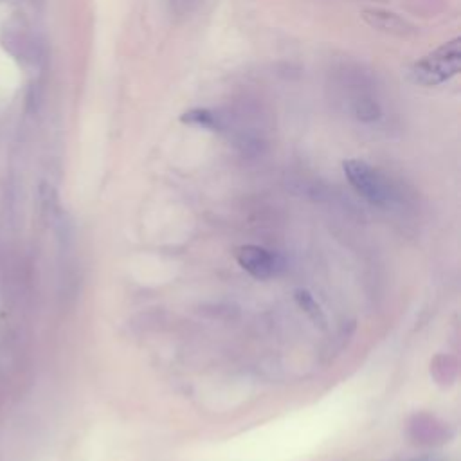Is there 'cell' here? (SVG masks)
Returning <instances> with one entry per match:
<instances>
[{"mask_svg":"<svg viewBox=\"0 0 461 461\" xmlns=\"http://www.w3.org/2000/svg\"><path fill=\"white\" fill-rule=\"evenodd\" d=\"M182 122L189 124V126H196V128H203V130H223L225 121L221 115H218L216 112L209 110V108H193L185 113H182L180 117Z\"/></svg>","mask_w":461,"mask_h":461,"instance_id":"8992f818","label":"cell"},{"mask_svg":"<svg viewBox=\"0 0 461 461\" xmlns=\"http://www.w3.org/2000/svg\"><path fill=\"white\" fill-rule=\"evenodd\" d=\"M339 103L358 122L373 124L384 117V108L373 79L360 68L342 67L335 76Z\"/></svg>","mask_w":461,"mask_h":461,"instance_id":"6da1fadb","label":"cell"},{"mask_svg":"<svg viewBox=\"0 0 461 461\" xmlns=\"http://www.w3.org/2000/svg\"><path fill=\"white\" fill-rule=\"evenodd\" d=\"M461 70V40L456 36L445 43H441L432 52L416 59L407 76L414 85L420 86H438L452 77H456Z\"/></svg>","mask_w":461,"mask_h":461,"instance_id":"3957f363","label":"cell"},{"mask_svg":"<svg viewBox=\"0 0 461 461\" xmlns=\"http://www.w3.org/2000/svg\"><path fill=\"white\" fill-rule=\"evenodd\" d=\"M236 259L243 270L256 279H268L279 267L277 256L259 245H243L236 252Z\"/></svg>","mask_w":461,"mask_h":461,"instance_id":"277c9868","label":"cell"},{"mask_svg":"<svg viewBox=\"0 0 461 461\" xmlns=\"http://www.w3.org/2000/svg\"><path fill=\"white\" fill-rule=\"evenodd\" d=\"M362 16L371 27H376L391 34H405L409 31L407 29L409 25L402 18H398L394 13H387L382 9H367L364 11Z\"/></svg>","mask_w":461,"mask_h":461,"instance_id":"5b68a950","label":"cell"},{"mask_svg":"<svg viewBox=\"0 0 461 461\" xmlns=\"http://www.w3.org/2000/svg\"><path fill=\"white\" fill-rule=\"evenodd\" d=\"M342 171L355 193L371 205L389 209L400 203L398 185L380 167L360 158H348L342 162Z\"/></svg>","mask_w":461,"mask_h":461,"instance_id":"7a4b0ae2","label":"cell"}]
</instances>
